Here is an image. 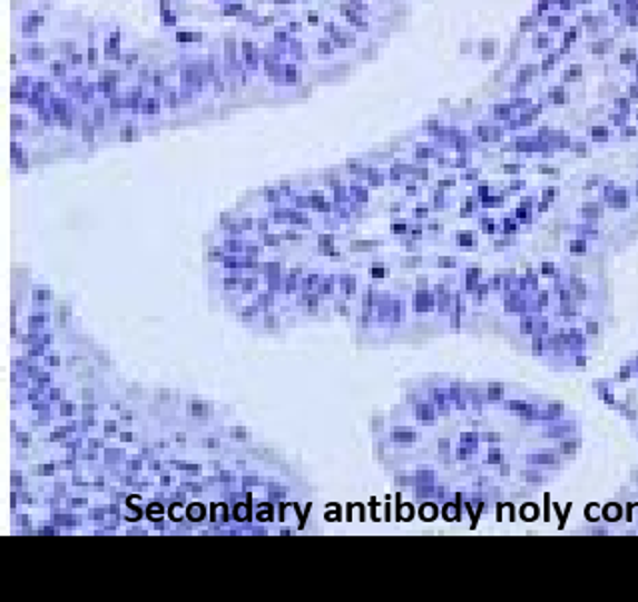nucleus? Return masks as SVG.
Segmentation results:
<instances>
[{"label":"nucleus","mask_w":638,"mask_h":602,"mask_svg":"<svg viewBox=\"0 0 638 602\" xmlns=\"http://www.w3.org/2000/svg\"><path fill=\"white\" fill-rule=\"evenodd\" d=\"M511 408L512 411H517V413H521L522 416H527V418H531V416L534 415V411H532L531 406L511 403Z\"/></svg>","instance_id":"f257e3e1"},{"label":"nucleus","mask_w":638,"mask_h":602,"mask_svg":"<svg viewBox=\"0 0 638 602\" xmlns=\"http://www.w3.org/2000/svg\"><path fill=\"white\" fill-rule=\"evenodd\" d=\"M605 514H607V519H609V521H619L620 509L617 504H609Z\"/></svg>","instance_id":"f03ea898"},{"label":"nucleus","mask_w":638,"mask_h":602,"mask_svg":"<svg viewBox=\"0 0 638 602\" xmlns=\"http://www.w3.org/2000/svg\"><path fill=\"white\" fill-rule=\"evenodd\" d=\"M529 461H531V463L550 464L554 463V456H552V454H539V456H531Z\"/></svg>","instance_id":"7ed1b4c3"},{"label":"nucleus","mask_w":638,"mask_h":602,"mask_svg":"<svg viewBox=\"0 0 638 602\" xmlns=\"http://www.w3.org/2000/svg\"><path fill=\"white\" fill-rule=\"evenodd\" d=\"M522 516H524L527 521H532V519H537V506H532V504H527V506L522 509Z\"/></svg>","instance_id":"20e7f679"},{"label":"nucleus","mask_w":638,"mask_h":602,"mask_svg":"<svg viewBox=\"0 0 638 602\" xmlns=\"http://www.w3.org/2000/svg\"><path fill=\"white\" fill-rule=\"evenodd\" d=\"M188 516H190V519H195V521H198V519L203 516V506H200V504H193V506L188 509Z\"/></svg>","instance_id":"39448f33"},{"label":"nucleus","mask_w":638,"mask_h":602,"mask_svg":"<svg viewBox=\"0 0 638 602\" xmlns=\"http://www.w3.org/2000/svg\"><path fill=\"white\" fill-rule=\"evenodd\" d=\"M421 513H423V516L424 519H426V521H431V519H434V513H436V509H434V506H431V504H426V506H424Z\"/></svg>","instance_id":"423d86ee"},{"label":"nucleus","mask_w":638,"mask_h":602,"mask_svg":"<svg viewBox=\"0 0 638 602\" xmlns=\"http://www.w3.org/2000/svg\"><path fill=\"white\" fill-rule=\"evenodd\" d=\"M572 285L577 288V290H575V293H577V297L585 298V295H587V288H585V285H580L579 280H575Z\"/></svg>","instance_id":"0eeeda50"},{"label":"nucleus","mask_w":638,"mask_h":602,"mask_svg":"<svg viewBox=\"0 0 638 602\" xmlns=\"http://www.w3.org/2000/svg\"><path fill=\"white\" fill-rule=\"evenodd\" d=\"M501 393H502V386L492 385L491 393H489V396H491V398H499V396H501Z\"/></svg>","instance_id":"6e6552de"},{"label":"nucleus","mask_w":638,"mask_h":602,"mask_svg":"<svg viewBox=\"0 0 638 602\" xmlns=\"http://www.w3.org/2000/svg\"><path fill=\"white\" fill-rule=\"evenodd\" d=\"M148 513H150V516H160V513H163V509H160L158 504H153V506L148 509Z\"/></svg>","instance_id":"1a4fd4ad"},{"label":"nucleus","mask_w":638,"mask_h":602,"mask_svg":"<svg viewBox=\"0 0 638 602\" xmlns=\"http://www.w3.org/2000/svg\"><path fill=\"white\" fill-rule=\"evenodd\" d=\"M575 448H577V443H565V445H562L565 453H575Z\"/></svg>","instance_id":"9d476101"},{"label":"nucleus","mask_w":638,"mask_h":602,"mask_svg":"<svg viewBox=\"0 0 638 602\" xmlns=\"http://www.w3.org/2000/svg\"><path fill=\"white\" fill-rule=\"evenodd\" d=\"M394 438H396V441H413V435H411V433H406V435H404V433H396Z\"/></svg>","instance_id":"9b49d317"},{"label":"nucleus","mask_w":638,"mask_h":602,"mask_svg":"<svg viewBox=\"0 0 638 602\" xmlns=\"http://www.w3.org/2000/svg\"><path fill=\"white\" fill-rule=\"evenodd\" d=\"M524 476H527V478H529V481H531V483L540 484V476H539V474L524 473Z\"/></svg>","instance_id":"f8f14e48"},{"label":"nucleus","mask_w":638,"mask_h":602,"mask_svg":"<svg viewBox=\"0 0 638 602\" xmlns=\"http://www.w3.org/2000/svg\"><path fill=\"white\" fill-rule=\"evenodd\" d=\"M236 516H238V519H245L246 506H236Z\"/></svg>","instance_id":"ddd939ff"},{"label":"nucleus","mask_w":638,"mask_h":602,"mask_svg":"<svg viewBox=\"0 0 638 602\" xmlns=\"http://www.w3.org/2000/svg\"><path fill=\"white\" fill-rule=\"evenodd\" d=\"M587 513H589L590 521H595V519L599 516V514H595L597 513V506H589V511H587Z\"/></svg>","instance_id":"4468645a"},{"label":"nucleus","mask_w":638,"mask_h":602,"mask_svg":"<svg viewBox=\"0 0 638 602\" xmlns=\"http://www.w3.org/2000/svg\"><path fill=\"white\" fill-rule=\"evenodd\" d=\"M491 461L492 463H499V461H501V456H499L497 453L491 454Z\"/></svg>","instance_id":"2eb2a0df"},{"label":"nucleus","mask_w":638,"mask_h":602,"mask_svg":"<svg viewBox=\"0 0 638 602\" xmlns=\"http://www.w3.org/2000/svg\"><path fill=\"white\" fill-rule=\"evenodd\" d=\"M544 273H547V275H552V267H549V265H544Z\"/></svg>","instance_id":"dca6fc26"},{"label":"nucleus","mask_w":638,"mask_h":602,"mask_svg":"<svg viewBox=\"0 0 638 602\" xmlns=\"http://www.w3.org/2000/svg\"><path fill=\"white\" fill-rule=\"evenodd\" d=\"M590 333H597V325H589Z\"/></svg>","instance_id":"f3484780"}]
</instances>
